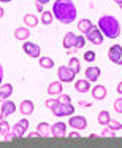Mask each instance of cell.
Segmentation results:
<instances>
[{
    "label": "cell",
    "mask_w": 122,
    "mask_h": 148,
    "mask_svg": "<svg viewBox=\"0 0 122 148\" xmlns=\"http://www.w3.org/2000/svg\"><path fill=\"white\" fill-rule=\"evenodd\" d=\"M52 14L59 23L71 24L78 16V10L71 0H56L52 3Z\"/></svg>",
    "instance_id": "1"
},
{
    "label": "cell",
    "mask_w": 122,
    "mask_h": 148,
    "mask_svg": "<svg viewBox=\"0 0 122 148\" xmlns=\"http://www.w3.org/2000/svg\"><path fill=\"white\" fill-rule=\"evenodd\" d=\"M97 26H98V29L102 30V34L106 38H117L121 35V23L113 14H103V16H100Z\"/></svg>",
    "instance_id": "2"
},
{
    "label": "cell",
    "mask_w": 122,
    "mask_h": 148,
    "mask_svg": "<svg viewBox=\"0 0 122 148\" xmlns=\"http://www.w3.org/2000/svg\"><path fill=\"white\" fill-rule=\"evenodd\" d=\"M29 129V119L24 118L21 121H18L14 126H11L10 132L5 135V142H13V140H18V138H22L26 135V131Z\"/></svg>",
    "instance_id": "3"
},
{
    "label": "cell",
    "mask_w": 122,
    "mask_h": 148,
    "mask_svg": "<svg viewBox=\"0 0 122 148\" xmlns=\"http://www.w3.org/2000/svg\"><path fill=\"white\" fill-rule=\"evenodd\" d=\"M86 40H89L92 45H102L103 40H105V35L102 34V30L98 29V26H92L89 29V32L86 34Z\"/></svg>",
    "instance_id": "4"
},
{
    "label": "cell",
    "mask_w": 122,
    "mask_h": 148,
    "mask_svg": "<svg viewBox=\"0 0 122 148\" xmlns=\"http://www.w3.org/2000/svg\"><path fill=\"white\" fill-rule=\"evenodd\" d=\"M52 113H54V116H71L75 113V107L71 105V103H62L59 102L57 105L52 108Z\"/></svg>",
    "instance_id": "5"
},
{
    "label": "cell",
    "mask_w": 122,
    "mask_h": 148,
    "mask_svg": "<svg viewBox=\"0 0 122 148\" xmlns=\"http://www.w3.org/2000/svg\"><path fill=\"white\" fill-rule=\"evenodd\" d=\"M22 51L26 53V54L29 56V58H32V59H38V58H40V53H41V49H40V46L37 45V43L26 40V42H22Z\"/></svg>",
    "instance_id": "6"
},
{
    "label": "cell",
    "mask_w": 122,
    "mask_h": 148,
    "mask_svg": "<svg viewBox=\"0 0 122 148\" xmlns=\"http://www.w3.org/2000/svg\"><path fill=\"white\" fill-rule=\"evenodd\" d=\"M75 77H76V73H75L68 65H62V67H59L57 78L62 81V83H71V81L75 80Z\"/></svg>",
    "instance_id": "7"
},
{
    "label": "cell",
    "mask_w": 122,
    "mask_h": 148,
    "mask_svg": "<svg viewBox=\"0 0 122 148\" xmlns=\"http://www.w3.org/2000/svg\"><path fill=\"white\" fill-rule=\"evenodd\" d=\"M108 58L113 64L122 65V46L121 45H113L108 49Z\"/></svg>",
    "instance_id": "8"
},
{
    "label": "cell",
    "mask_w": 122,
    "mask_h": 148,
    "mask_svg": "<svg viewBox=\"0 0 122 148\" xmlns=\"http://www.w3.org/2000/svg\"><path fill=\"white\" fill-rule=\"evenodd\" d=\"M14 112H16V103L10 99L3 100V102H2V110H0V119H7L8 116L13 115Z\"/></svg>",
    "instance_id": "9"
},
{
    "label": "cell",
    "mask_w": 122,
    "mask_h": 148,
    "mask_svg": "<svg viewBox=\"0 0 122 148\" xmlns=\"http://www.w3.org/2000/svg\"><path fill=\"white\" fill-rule=\"evenodd\" d=\"M68 126H70L71 129H76V131H83V129L87 127V119L84 118V116H70V119H68Z\"/></svg>",
    "instance_id": "10"
},
{
    "label": "cell",
    "mask_w": 122,
    "mask_h": 148,
    "mask_svg": "<svg viewBox=\"0 0 122 148\" xmlns=\"http://www.w3.org/2000/svg\"><path fill=\"white\" fill-rule=\"evenodd\" d=\"M51 135L52 137H57V138H62L67 135V124L64 121H57L54 124H51Z\"/></svg>",
    "instance_id": "11"
},
{
    "label": "cell",
    "mask_w": 122,
    "mask_h": 148,
    "mask_svg": "<svg viewBox=\"0 0 122 148\" xmlns=\"http://www.w3.org/2000/svg\"><path fill=\"white\" fill-rule=\"evenodd\" d=\"M100 75H102V70H100V67H97V65H89V67L86 69V78L90 83H97Z\"/></svg>",
    "instance_id": "12"
},
{
    "label": "cell",
    "mask_w": 122,
    "mask_h": 148,
    "mask_svg": "<svg viewBox=\"0 0 122 148\" xmlns=\"http://www.w3.org/2000/svg\"><path fill=\"white\" fill-rule=\"evenodd\" d=\"M90 94L95 100H103L106 97V88L103 84H95V86L90 89Z\"/></svg>",
    "instance_id": "13"
},
{
    "label": "cell",
    "mask_w": 122,
    "mask_h": 148,
    "mask_svg": "<svg viewBox=\"0 0 122 148\" xmlns=\"http://www.w3.org/2000/svg\"><path fill=\"white\" fill-rule=\"evenodd\" d=\"M75 89L78 92H89L92 88H90V81L87 78H79V80L75 81Z\"/></svg>",
    "instance_id": "14"
},
{
    "label": "cell",
    "mask_w": 122,
    "mask_h": 148,
    "mask_svg": "<svg viewBox=\"0 0 122 148\" xmlns=\"http://www.w3.org/2000/svg\"><path fill=\"white\" fill-rule=\"evenodd\" d=\"M19 110H21V113H22L24 116H29V115H32L33 110H35V103H33L32 100L26 99V100H22V102H21Z\"/></svg>",
    "instance_id": "15"
},
{
    "label": "cell",
    "mask_w": 122,
    "mask_h": 148,
    "mask_svg": "<svg viewBox=\"0 0 122 148\" xmlns=\"http://www.w3.org/2000/svg\"><path fill=\"white\" fill-rule=\"evenodd\" d=\"M11 94H13V84H11V83L0 84V102L10 99Z\"/></svg>",
    "instance_id": "16"
},
{
    "label": "cell",
    "mask_w": 122,
    "mask_h": 148,
    "mask_svg": "<svg viewBox=\"0 0 122 148\" xmlns=\"http://www.w3.org/2000/svg\"><path fill=\"white\" fill-rule=\"evenodd\" d=\"M62 45H64V48H65V49L75 48V45H76V35H75L73 32H67V34L64 35Z\"/></svg>",
    "instance_id": "17"
},
{
    "label": "cell",
    "mask_w": 122,
    "mask_h": 148,
    "mask_svg": "<svg viewBox=\"0 0 122 148\" xmlns=\"http://www.w3.org/2000/svg\"><path fill=\"white\" fill-rule=\"evenodd\" d=\"M62 91H64V88H62V81L57 80V81L49 83L48 91H46V92H48L49 96H59V94H62Z\"/></svg>",
    "instance_id": "18"
},
{
    "label": "cell",
    "mask_w": 122,
    "mask_h": 148,
    "mask_svg": "<svg viewBox=\"0 0 122 148\" xmlns=\"http://www.w3.org/2000/svg\"><path fill=\"white\" fill-rule=\"evenodd\" d=\"M30 37V30L29 27H18L16 30H14V38L19 40V42H26L27 38Z\"/></svg>",
    "instance_id": "19"
},
{
    "label": "cell",
    "mask_w": 122,
    "mask_h": 148,
    "mask_svg": "<svg viewBox=\"0 0 122 148\" xmlns=\"http://www.w3.org/2000/svg\"><path fill=\"white\" fill-rule=\"evenodd\" d=\"M94 24H92V21L90 19H87V18H84V19H81L79 23H78V30H79L83 35H86L87 32H89V29L92 27Z\"/></svg>",
    "instance_id": "20"
},
{
    "label": "cell",
    "mask_w": 122,
    "mask_h": 148,
    "mask_svg": "<svg viewBox=\"0 0 122 148\" xmlns=\"http://www.w3.org/2000/svg\"><path fill=\"white\" fill-rule=\"evenodd\" d=\"M40 23V19L37 18V14H32V13H27L26 16H24V24H26L27 27H37Z\"/></svg>",
    "instance_id": "21"
},
{
    "label": "cell",
    "mask_w": 122,
    "mask_h": 148,
    "mask_svg": "<svg viewBox=\"0 0 122 148\" xmlns=\"http://www.w3.org/2000/svg\"><path fill=\"white\" fill-rule=\"evenodd\" d=\"M37 131L41 134V137H49L51 135V124H48V123H40L37 126Z\"/></svg>",
    "instance_id": "22"
},
{
    "label": "cell",
    "mask_w": 122,
    "mask_h": 148,
    "mask_svg": "<svg viewBox=\"0 0 122 148\" xmlns=\"http://www.w3.org/2000/svg\"><path fill=\"white\" fill-rule=\"evenodd\" d=\"M109 119H111V115H109V112H106V110H102V112L98 113V118H97V121H98L100 126H106L109 123Z\"/></svg>",
    "instance_id": "23"
},
{
    "label": "cell",
    "mask_w": 122,
    "mask_h": 148,
    "mask_svg": "<svg viewBox=\"0 0 122 148\" xmlns=\"http://www.w3.org/2000/svg\"><path fill=\"white\" fill-rule=\"evenodd\" d=\"M38 62H40V67H41V69H46V70H49V69L54 67V61H52L51 58H48V56H46V58H41V56H40V58H38Z\"/></svg>",
    "instance_id": "24"
},
{
    "label": "cell",
    "mask_w": 122,
    "mask_h": 148,
    "mask_svg": "<svg viewBox=\"0 0 122 148\" xmlns=\"http://www.w3.org/2000/svg\"><path fill=\"white\" fill-rule=\"evenodd\" d=\"M40 21H41V24H45V26H49V24H52V21H54V14H52V11H43L41 13V18H40Z\"/></svg>",
    "instance_id": "25"
},
{
    "label": "cell",
    "mask_w": 122,
    "mask_h": 148,
    "mask_svg": "<svg viewBox=\"0 0 122 148\" xmlns=\"http://www.w3.org/2000/svg\"><path fill=\"white\" fill-rule=\"evenodd\" d=\"M68 67H70L71 70L78 75L81 72V62H79V59L75 58V56H73V58H70V61H68Z\"/></svg>",
    "instance_id": "26"
},
{
    "label": "cell",
    "mask_w": 122,
    "mask_h": 148,
    "mask_svg": "<svg viewBox=\"0 0 122 148\" xmlns=\"http://www.w3.org/2000/svg\"><path fill=\"white\" fill-rule=\"evenodd\" d=\"M10 129H11V126L8 124L7 119H0V131H2V135H3V137L10 132Z\"/></svg>",
    "instance_id": "27"
},
{
    "label": "cell",
    "mask_w": 122,
    "mask_h": 148,
    "mask_svg": "<svg viewBox=\"0 0 122 148\" xmlns=\"http://www.w3.org/2000/svg\"><path fill=\"white\" fill-rule=\"evenodd\" d=\"M106 126H108L109 129H113V131H116V132H117V131H122V123L114 121V119H109V123H108Z\"/></svg>",
    "instance_id": "28"
},
{
    "label": "cell",
    "mask_w": 122,
    "mask_h": 148,
    "mask_svg": "<svg viewBox=\"0 0 122 148\" xmlns=\"http://www.w3.org/2000/svg\"><path fill=\"white\" fill-rule=\"evenodd\" d=\"M86 37L81 34V35H76V45H75V48L76 49H79V48H84V45H86Z\"/></svg>",
    "instance_id": "29"
},
{
    "label": "cell",
    "mask_w": 122,
    "mask_h": 148,
    "mask_svg": "<svg viewBox=\"0 0 122 148\" xmlns=\"http://www.w3.org/2000/svg\"><path fill=\"white\" fill-rule=\"evenodd\" d=\"M97 59V54L94 51H86L84 53V61L86 62H94Z\"/></svg>",
    "instance_id": "30"
},
{
    "label": "cell",
    "mask_w": 122,
    "mask_h": 148,
    "mask_svg": "<svg viewBox=\"0 0 122 148\" xmlns=\"http://www.w3.org/2000/svg\"><path fill=\"white\" fill-rule=\"evenodd\" d=\"M100 135H102V137H114L116 131H113V129H109L108 126H106V129H103V131L100 132Z\"/></svg>",
    "instance_id": "31"
},
{
    "label": "cell",
    "mask_w": 122,
    "mask_h": 148,
    "mask_svg": "<svg viewBox=\"0 0 122 148\" xmlns=\"http://www.w3.org/2000/svg\"><path fill=\"white\" fill-rule=\"evenodd\" d=\"M57 99H59V102H62V103H71V97L68 96V94H59L57 96Z\"/></svg>",
    "instance_id": "32"
},
{
    "label": "cell",
    "mask_w": 122,
    "mask_h": 148,
    "mask_svg": "<svg viewBox=\"0 0 122 148\" xmlns=\"http://www.w3.org/2000/svg\"><path fill=\"white\" fill-rule=\"evenodd\" d=\"M57 103H59V99H48L45 102V105H46V108H51L52 110L56 105H57Z\"/></svg>",
    "instance_id": "33"
},
{
    "label": "cell",
    "mask_w": 122,
    "mask_h": 148,
    "mask_svg": "<svg viewBox=\"0 0 122 148\" xmlns=\"http://www.w3.org/2000/svg\"><path fill=\"white\" fill-rule=\"evenodd\" d=\"M114 110H116V113H122V97L114 100Z\"/></svg>",
    "instance_id": "34"
},
{
    "label": "cell",
    "mask_w": 122,
    "mask_h": 148,
    "mask_svg": "<svg viewBox=\"0 0 122 148\" xmlns=\"http://www.w3.org/2000/svg\"><path fill=\"white\" fill-rule=\"evenodd\" d=\"M68 137H70V138H79L81 137V132L79 131H73V132L68 134Z\"/></svg>",
    "instance_id": "35"
},
{
    "label": "cell",
    "mask_w": 122,
    "mask_h": 148,
    "mask_svg": "<svg viewBox=\"0 0 122 148\" xmlns=\"http://www.w3.org/2000/svg\"><path fill=\"white\" fill-rule=\"evenodd\" d=\"M29 137H30V138H33V137H41V134H40L38 131H32V132H29Z\"/></svg>",
    "instance_id": "36"
},
{
    "label": "cell",
    "mask_w": 122,
    "mask_h": 148,
    "mask_svg": "<svg viewBox=\"0 0 122 148\" xmlns=\"http://www.w3.org/2000/svg\"><path fill=\"white\" fill-rule=\"evenodd\" d=\"M37 11H38V13H43V11H45V8H43V5L41 3H38V2H37Z\"/></svg>",
    "instance_id": "37"
},
{
    "label": "cell",
    "mask_w": 122,
    "mask_h": 148,
    "mask_svg": "<svg viewBox=\"0 0 122 148\" xmlns=\"http://www.w3.org/2000/svg\"><path fill=\"white\" fill-rule=\"evenodd\" d=\"M2 81H3V65L0 64V84H2Z\"/></svg>",
    "instance_id": "38"
},
{
    "label": "cell",
    "mask_w": 122,
    "mask_h": 148,
    "mask_svg": "<svg viewBox=\"0 0 122 148\" xmlns=\"http://www.w3.org/2000/svg\"><path fill=\"white\" fill-rule=\"evenodd\" d=\"M116 91H117V94H121V96H122V81H121V83H117V88H116Z\"/></svg>",
    "instance_id": "39"
},
{
    "label": "cell",
    "mask_w": 122,
    "mask_h": 148,
    "mask_svg": "<svg viewBox=\"0 0 122 148\" xmlns=\"http://www.w3.org/2000/svg\"><path fill=\"white\" fill-rule=\"evenodd\" d=\"M79 105L81 107H90V103L87 102V100H79Z\"/></svg>",
    "instance_id": "40"
},
{
    "label": "cell",
    "mask_w": 122,
    "mask_h": 148,
    "mask_svg": "<svg viewBox=\"0 0 122 148\" xmlns=\"http://www.w3.org/2000/svg\"><path fill=\"white\" fill-rule=\"evenodd\" d=\"M35 2H38V3H41V5H46V3H49L51 0H35Z\"/></svg>",
    "instance_id": "41"
},
{
    "label": "cell",
    "mask_w": 122,
    "mask_h": 148,
    "mask_svg": "<svg viewBox=\"0 0 122 148\" xmlns=\"http://www.w3.org/2000/svg\"><path fill=\"white\" fill-rule=\"evenodd\" d=\"M3 14H5V10L2 7H0V18H3Z\"/></svg>",
    "instance_id": "42"
},
{
    "label": "cell",
    "mask_w": 122,
    "mask_h": 148,
    "mask_svg": "<svg viewBox=\"0 0 122 148\" xmlns=\"http://www.w3.org/2000/svg\"><path fill=\"white\" fill-rule=\"evenodd\" d=\"M2 3H10V2H13V0H0Z\"/></svg>",
    "instance_id": "43"
},
{
    "label": "cell",
    "mask_w": 122,
    "mask_h": 148,
    "mask_svg": "<svg viewBox=\"0 0 122 148\" xmlns=\"http://www.w3.org/2000/svg\"><path fill=\"white\" fill-rule=\"evenodd\" d=\"M114 2H116L117 5H121V3H122V0H114Z\"/></svg>",
    "instance_id": "44"
},
{
    "label": "cell",
    "mask_w": 122,
    "mask_h": 148,
    "mask_svg": "<svg viewBox=\"0 0 122 148\" xmlns=\"http://www.w3.org/2000/svg\"><path fill=\"white\" fill-rule=\"evenodd\" d=\"M119 7H121V10H122V3H121V5H119Z\"/></svg>",
    "instance_id": "45"
},
{
    "label": "cell",
    "mask_w": 122,
    "mask_h": 148,
    "mask_svg": "<svg viewBox=\"0 0 122 148\" xmlns=\"http://www.w3.org/2000/svg\"><path fill=\"white\" fill-rule=\"evenodd\" d=\"M0 135H2V131H0Z\"/></svg>",
    "instance_id": "46"
}]
</instances>
